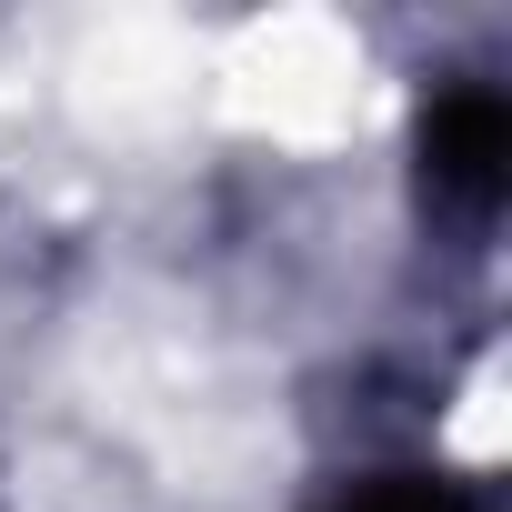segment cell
Listing matches in <instances>:
<instances>
[{
  "label": "cell",
  "mask_w": 512,
  "mask_h": 512,
  "mask_svg": "<svg viewBox=\"0 0 512 512\" xmlns=\"http://www.w3.org/2000/svg\"><path fill=\"white\" fill-rule=\"evenodd\" d=\"M342 512H472V502L442 492V482H392V492H362V502H342Z\"/></svg>",
  "instance_id": "obj_2"
},
{
  "label": "cell",
  "mask_w": 512,
  "mask_h": 512,
  "mask_svg": "<svg viewBox=\"0 0 512 512\" xmlns=\"http://www.w3.org/2000/svg\"><path fill=\"white\" fill-rule=\"evenodd\" d=\"M422 161H432V191H452V201H492L502 191V161H512V121H502V101L492 91H452L442 111H432V131H422Z\"/></svg>",
  "instance_id": "obj_1"
}]
</instances>
